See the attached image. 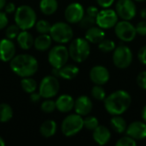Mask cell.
I'll return each mask as SVG.
<instances>
[{
	"instance_id": "18",
	"label": "cell",
	"mask_w": 146,
	"mask_h": 146,
	"mask_svg": "<svg viewBox=\"0 0 146 146\" xmlns=\"http://www.w3.org/2000/svg\"><path fill=\"white\" fill-rule=\"evenodd\" d=\"M92 138L99 145H107L111 139V133L105 126H99L92 131Z\"/></svg>"
},
{
	"instance_id": "27",
	"label": "cell",
	"mask_w": 146,
	"mask_h": 146,
	"mask_svg": "<svg viewBox=\"0 0 146 146\" xmlns=\"http://www.w3.org/2000/svg\"><path fill=\"white\" fill-rule=\"evenodd\" d=\"M13 117V110L7 104H0V122H7Z\"/></svg>"
},
{
	"instance_id": "2",
	"label": "cell",
	"mask_w": 146,
	"mask_h": 146,
	"mask_svg": "<svg viewBox=\"0 0 146 146\" xmlns=\"http://www.w3.org/2000/svg\"><path fill=\"white\" fill-rule=\"evenodd\" d=\"M10 69L16 75L26 78L31 77L36 74L38 68L37 59L28 54H21L15 56L9 62Z\"/></svg>"
},
{
	"instance_id": "22",
	"label": "cell",
	"mask_w": 146,
	"mask_h": 146,
	"mask_svg": "<svg viewBox=\"0 0 146 146\" xmlns=\"http://www.w3.org/2000/svg\"><path fill=\"white\" fill-rule=\"evenodd\" d=\"M16 40H17L18 45L22 50L31 49L34 43L33 35L27 30H22L21 32H20V33L18 34L16 38Z\"/></svg>"
},
{
	"instance_id": "43",
	"label": "cell",
	"mask_w": 146,
	"mask_h": 146,
	"mask_svg": "<svg viewBox=\"0 0 146 146\" xmlns=\"http://www.w3.org/2000/svg\"><path fill=\"white\" fill-rule=\"evenodd\" d=\"M4 10H5V13L11 14V13H13V12H15L16 10L15 5L13 3H6L5 7H4Z\"/></svg>"
},
{
	"instance_id": "41",
	"label": "cell",
	"mask_w": 146,
	"mask_h": 146,
	"mask_svg": "<svg viewBox=\"0 0 146 146\" xmlns=\"http://www.w3.org/2000/svg\"><path fill=\"white\" fill-rule=\"evenodd\" d=\"M99 11H100V10L98 9V7H96V6H89V7L86 9V15H90V16H92V17L96 18L97 15H98Z\"/></svg>"
},
{
	"instance_id": "3",
	"label": "cell",
	"mask_w": 146,
	"mask_h": 146,
	"mask_svg": "<svg viewBox=\"0 0 146 146\" xmlns=\"http://www.w3.org/2000/svg\"><path fill=\"white\" fill-rule=\"evenodd\" d=\"M15 21L21 30H28L35 26L37 15L33 8L28 5H21L15 10Z\"/></svg>"
},
{
	"instance_id": "12",
	"label": "cell",
	"mask_w": 146,
	"mask_h": 146,
	"mask_svg": "<svg viewBox=\"0 0 146 146\" xmlns=\"http://www.w3.org/2000/svg\"><path fill=\"white\" fill-rule=\"evenodd\" d=\"M115 11L121 20L131 21L137 15V7L134 0H118Z\"/></svg>"
},
{
	"instance_id": "35",
	"label": "cell",
	"mask_w": 146,
	"mask_h": 146,
	"mask_svg": "<svg viewBox=\"0 0 146 146\" xmlns=\"http://www.w3.org/2000/svg\"><path fill=\"white\" fill-rule=\"evenodd\" d=\"M20 33V27L15 24V25H10L6 28L5 31V35L6 38L9 39H14L16 38L18 34Z\"/></svg>"
},
{
	"instance_id": "47",
	"label": "cell",
	"mask_w": 146,
	"mask_h": 146,
	"mask_svg": "<svg viewBox=\"0 0 146 146\" xmlns=\"http://www.w3.org/2000/svg\"><path fill=\"white\" fill-rule=\"evenodd\" d=\"M140 15H141V17H142L144 20H146V8H144V9H141V11H140Z\"/></svg>"
},
{
	"instance_id": "39",
	"label": "cell",
	"mask_w": 146,
	"mask_h": 146,
	"mask_svg": "<svg viewBox=\"0 0 146 146\" xmlns=\"http://www.w3.org/2000/svg\"><path fill=\"white\" fill-rule=\"evenodd\" d=\"M138 58H139V62H140L142 64L146 65V45L141 47L140 50H139Z\"/></svg>"
},
{
	"instance_id": "31",
	"label": "cell",
	"mask_w": 146,
	"mask_h": 146,
	"mask_svg": "<svg viewBox=\"0 0 146 146\" xmlns=\"http://www.w3.org/2000/svg\"><path fill=\"white\" fill-rule=\"evenodd\" d=\"M35 27L38 33H39L40 34H44V33H49L51 25L50 24L49 21H45V20H39L38 21H36L35 23Z\"/></svg>"
},
{
	"instance_id": "21",
	"label": "cell",
	"mask_w": 146,
	"mask_h": 146,
	"mask_svg": "<svg viewBox=\"0 0 146 146\" xmlns=\"http://www.w3.org/2000/svg\"><path fill=\"white\" fill-rule=\"evenodd\" d=\"M79 72L80 69L76 65L65 64L61 68H59V77L63 80H71L79 74Z\"/></svg>"
},
{
	"instance_id": "25",
	"label": "cell",
	"mask_w": 146,
	"mask_h": 146,
	"mask_svg": "<svg viewBox=\"0 0 146 146\" xmlns=\"http://www.w3.org/2000/svg\"><path fill=\"white\" fill-rule=\"evenodd\" d=\"M110 126L112 129L119 134L124 133L127 128L126 120L121 115H113L110 120Z\"/></svg>"
},
{
	"instance_id": "37",
	"label": "cell",
	"mask_w": 146,
	"mask_h": 146,
	"mask_svg": "<svg viewBox=\"0 0 146 146\" xmlns=\"http://www.w3.org/2000/svg\"><path fill=\"white\" fill-rule=\"evenodd\" d=\"M137 84L138 86L143 89L146 90V71H142L140 72L138 76H137Z\"/></svg>"
},
{
	"instance_id": "11",
	"label": "cell",
	"mask_w": 146,
	"mask_h": 146,
	"mask_svg": "<svg viewBox=\"0 0 146 146\" xmlns=\"http://www.w3.org/2000/svg\"><path fill=\"white\" fill-rule=\"evenodd\" d=\"M118 19L119 16L116 11L112 9L107 8L99 11L98 15L96 17V23L104 30L110 29L112 27H115V26L118 22Z\"/></svg>"
},
{
	"instance_id": "5",
	"label": "cell",
	"mask_w": 146,
	"mask_h": 146,
	"mask_svg": "<svg viewBox=\"0 0 146 146\" xmlns=\"http://www.w3.org/2000/svg\"><path fill=\"white\" fill-rule=\"evenodd\" d=\"M50 35L52 40L58 44H66L72 40L74 32L68 23L59 21L53 24L50 30Z\"/></svg>"
},
{
	"instance_id": "7",
	"label": "cell",
	"mask_w": 146,
	"mask_h": 146,
	"mask_svg": "<svg viewBox=\"0 0 146 146\" xmlns=\"http://www.w3.org/2000/svg\"><path fill=\"white\" fill-rule=\"evenodd\" d=\"M133 59V55L131 49L125 44H120L113 51V63L120 69L127 68L132 64Z\"/></svg>"
},
{
	"instance_id": "28",
	"label": "cell",
	"mask_w": 146,
	"mask_h": 146,
	"mask_svg": "<svg viewBox=\"0 0 146 146\" xmlns=\"http://www.w3.org/2000/svg\"><path fill=\"white\" fill-rule=\"evenodd\" d=\"M21 86L22 90L25 92L30 93V94L32 92H34L37 89V82L30 77L23 78L21 80Z\"/></svg>"
},
{
	"instance_id": "10",
	"label": "cell",
	"mask_w": 146,
	"mask_h": 146,
	"mask_svg": "<svg viewBox=\"0 0 146 146\" xmlns=\"http://www.w3.org/2000/svg\"><path fill=\"white\" fill-rule=\"evenodd\" d=\"M115 33L116 37L122 42H131L137 35L135 26L129 21L122 20L118 21L115 26Z\"/></svg>"
},
{
	"instance_id": "38",
	"label": "cell",
	"mask_w": 146,
	"mask_h": 146,
	"mask_svg": "<svg viewBox=\"0 0 146 146\" xmlns=\"http://www.w3.org/2000/svg\"><path fill=\"white\" fill-rule=\"evenodd\" d=\"M135 28H136L137 34H139L141 36H146V20L139 21L136 25Z\"/></svg>"
},
{
	"instance_id": "15",
	"label": "cell",
	"mask_w": 146,
	"mask_h": 146,
	"mask_svg": "<svg viewBox=\"0 0 146 146\" xmlns=\"http://www.w3.org/2000/svg\"><path fill=\"white\" fill-rule=\"evenodd\" d=\"M127 135L132 137L135 140H143L146 138V123L136 121L127 126L126 130Z\"/></svg>"
},
{
	"instance_id": "30",
	"label": "cell",
	"mask_w": 146,
	"mask_h": 146,
	"mask_svg": "<svg viewBox=\"0 0 146 146\" xmlns=\"http://www.w3.org/2000/svg\"><path fill=\"white\" fill-rule=\"evenodd\" d=\"M98 49L104 53H110L115 49V44L111 39L104 38L98 44Z\"/></svg>"
},
{
	"instance_id": "44",
	"label": "cell",
	"mask_w": 146,
	"mask_h": 146,
	"mask_svg": "<svg viewBox=\"0 0 146 146\" xmlns=\"http://www.w3.org/2000/svg\"><path fill=\"white\" fill-rule=\"evenodd\" d=\"M40 98H41V96H40V94H39V92H32L31 93V95H30V98H31V101L32 102H33V103H37V102H38L39 101V99H40Z\"/></svg>"
},
{
	"instance_id": "1",
	"label": "cell",
	"mask_w": 146,
	"mask_h": 146,
	"mask_svg": "<svg viewBox=\"0 0 146 146\" xmlns=\"http://www.w3.org/2000/svg\"><path fill=\"white\" fill-rule=\"evenodd\" d=\"M132 104L131 95L125 90H118L104 99V108L111 115H121L130 107Z\"/></svg>"
},
{
	"instance_id": "4",
	"label": "cell",
	"mask_w": 146,
	"mask_h": 146,
	"mask_svg": "<svg viewBox=\"0 0 146 146\" xmlns=\"http://www.w3.org/2000/svg\"><path fill=\"white\" fill-rule=\"evenodd\" d=\"M68 52L73 61L75 62H83L90 56V43L85 38H77L69 44Z\"/></svg>"
},
{
	"instance_id": "36",
	"label": "cell",
	"mask_w": 146,
	"mask_h": 146,
	"mask_svg": "<svg viewBox=\"0 0 146 146\" xmlns=\"http://www.w3.org/2000/svg\"><path fill=\"white\" fill-rule=\"evenodd\" d=\"M116 146H135L137 145V140L133 139L132 137L126 135L124 137H121L117 140L115 143Z\"/></svg>"
},
{
	"instance_id": "32",
	"label": "cell",
	"mask_w": 146,
	"mask_h": 146,
	"mask_svg": "<svg viewBox=\"0 0 146 146\" xmlns=\"http://www.w3.org/2000/svg\"><path fill=\"white\" fill-rule=\"evenodd\" d=\"M99 125L98 120L96 116H87L84 119V127L89 131H93Z\"/></svg>"
},
{
	"instance_id": "49",
	"label": "cell",
	"mask_w": 146,
	"mask_h": 146,
	"mask_svg": "<svg viewBox=\"0 0 146 146\" xmlns=\"http://www.w3.org/2000/svg\"><path fill=\"white\" fill-rule=\"evenodd\" d=\"M4 145H5V143L3 141V139L0 137V146H4Z\"/></svg>"
},
{
	"instance_id": "14",
	"label": "cell",
	"mask_w": 146,
	"mask_h": 146,
	"mask_svg": "<svg viewBox=\"0 0 146 146\" xmlns=\"http://www.w3.org/2000/svg\"><path fill=\"white\" fill-rule=\"evenodd\" d=\"M89 78L91 81L95 85H105L110 78V74L107 68L102 65H96L92 67L89 73Z\"/></svg>"
},
{
	"instance_id": "6",
	"label": "cell",
	"mask_w": 146,
	"mask_h": 146,
	"mask_svg": "<svg viewBox=\"0 0 146 146\" xmlns=\"http://www.w3.org/2000/svg\"><path fill=\"white\" fill-rule=\"evenodd\" d=\"M84 127V119L78 114H71L64 118L61 130L66 137H72L79 133Z\"/></svg>"
},
{
	"instance_id": "50",
	"label": "cell",
	"mask_w": 146,
	"mask_h": 146,
	"mask_svg": "<svg viewBox=\"0 0 146 146\" xmlns=\"http://www.w3.org/2000/svg\"><path fill=\"white\" fill-rule=\"evenodd\" d=\"M134 1H136V2H145L146 0H134Z\"/></svg>"
},
{
	"instance_id": "26",
	"label": "cell",
	"mask_w": 146,
	"mask_h": 146,
	"mask_svg": "<svg viewBox=\"0 0 146 146\" xmlns=\"http://www.w3.org/2000/svg\"><path fill=\"white\" fill-rule=\"evenodd\" d=\"M39 9L45 15H53L58 9L57 0H41L39 3Z\"/></svg>"
},
{
	"instance_id": "24",
	"label": "cell",
	"mask_w": 146,
	"mask_h": 146,
	"mask_svg": "<svg viewBox=\"0 0 146 146\" xmlns=\"http://www.w3.org/2000/svg\"><path fill=\"white\" fill-rule=\"evenodd\" d=\"M56 128L57 126L56 121L52 120H47L41 124L39 128V133L44 138H50L53 135H55L56 132Z\"/></svg>"
},
{
	"instance_id": "20",
	"label": "cell",
	"mask_w": 146,
	"mask_h": 146,
	"mask_svg": "<svg viewBox=\"0 0 146 146\" xmlns=\"http://www.w3.org/2000/svg\"><path fill=\"white\" fill-rule=\"evenodd\" d=\"M56 107L61 113H68L74 107V100L72 96L68 94L61 95L56 100Z\"/></svg>"
},
{
	"instance_id": "8",
	"label": "cell",
	"mask_w": 146,
	"mask_h": 146,
	"mask_svg": "<svg viewBox=\"0 0 146 146\" xmlns=\"http://www.w3.org/2000/svg\"><path fill=\"white\" fill-rule=\"evenodd\" d=\"M68 49L62 45L58 44L50 49L48 54V61L52 68H61L62 66L67 64L69 58Z\"/></svg>"
},
{
	"instance_id": "42",
	"label": "cell",
	"mask_w": 146,
	"mask_h": 146,
	"mask_svg": "<svg viewBox=\"0 0 146 146\" xmlns=\"http://www.w3.org/2000/svg\"><path fill=\"white\" fill-rule=\"evenodd\" d=\"M96 1H97L98 4L103 9L110 8L115 3V0H96Z\"/></svg>"
},
{
	"instance_id": "23",
	"label": "cell",
	"mask_w": 146,
	"mask_h": 146,
	"mask_svg": "<svg viewBox=\"0 0 146 146\" xmlns=\"http://www.w3.org/2000/svg\"><path fill=\"white\" fill-rule=\"evenodd\" d=\"M51 43H52V38L50 37V35L48 33H44V34H40L34 39L33 45L37 50L45 51L50 47Z\"/></svg>"
},
{
	"instance_id": "45",
	"label": "cell",
	"mask_w": 146,
	"mask_h": 146,
	"mask_svg": "<svg viewBox=\"0 0 146 146\" xmlns=\"http://www.w3.org/2000/svg\"><path fill=\"white\" fill-rule=\"evenodd\" d=\"M141 117L143 119V121L146 123V105L144 106V108L142 109V111H141Z\"/></svg>"
},
{
	"instance_id": "29",
	"label": "cell",
	"mask_w": 146,
	"mask_h": 146,
	"mask_svg": "<svg viewBox=\"0 0 146 146\" xmlns=\"http://www.w3.org/2000/svg\"><path fill=\"white\" fill-rule=\"evenodd\" d=\"M91 95L92 97L98 101H104L106 96V92L104 89V87L100 85H95L92 90H91Z\"/></svg>"
},
{
	"instance_id": "13",
	"label": "cell",
	"mask_w": 146,
	"mask_h": 146,
	"mask_svg": "<svg viewBox=\"0 0 146 146\" xmlns=\"http://www.w3.org/2000/svg\"><path fill=\"white\" fill-rule=\"evenodd\" d=\"M85 15V9L80 3H72L68 4L64 11V16L67 22L70 24L79 23Z\"/></svg>"
},
{
	"instance_id": "48",
	"label": "cell",
	"mask_w": 146,
	"mask_h": 146,
	"mask_svg": "<svg viewBox=\"0 0 146 146\" xmlns=\"http://www.w3.org/2000/svg\"><path fill=\"white\" fill-rule=\"evenodd\" d=\"M6 5V0H0V10L4 9Z\"/></svg>"
},
{
	"instance_id": "46",
	"label": "cell",
	"mask_w": 146,
	"mask_h": 146,
	"mask_svg": "<svg viewBox=\"0 0 146 146\" xmlns=\"http://www.w3.org/2000/svg\"><path fill=\"white\" fill-rule=\"evenodd\" d=\"M51 73H52V75H54V76H56V77H59V68H53Z\"/></svg>"
},
{
	"instance_id": "40",
	"label": "cell",
	"mask_w": 146,
	"mask_h": 146,
	"mask_svg": "<svg viewBox=\"0 0 146 146\" xmlns=\"http://www.w3.org/2000/svg\"><path fill=\"white\" fill-rule=\"evenodd\" d=\"M8 22H9V20L6 15V13L0 11V30L4 29L7 27Z\"/></svg>"
},
{
	"instance_id": "34",
	"label": "cell",
	"mask_w": 146,
	"mask_h": 146,
	"mask_svg": "<svg viewBox=\"0 0 146 146\" xmlns=\"http://www.w3.org/2000/svg\"><path fill=\"white\" fill-rule=\"evenodd\" d=\"M56 109V102L51 99L47 98L41 104V110L44 113H47V114L52 113Z\"/></svg>"
},
{
	"instance_id": "19",
	"label": "cell",
	"mask_w": 146,
	"mask_h": 146,
	"mask_svg": "<svg viewBox=\"0 0 146 146\" xmlns=\"http://www.w3.org/2000/svg\"><path fill=\"white\" fill-rule=\"evenodd\" d=\"M85 38L90 44H99L103 39L105 38V32L98 26H94L86 29L85 33Z\"/></svg>"
},
{
	"instance_id": "16",
	"label": "cell",
	"mask_w": 146,
	"mask_h": 146,
	"mask_svg": "<svg viewBox=\"0 0 146 146\" xmlns=\"http://www.w3.org/2000/svg\"><path fill=\"white\" fill-rule=\"evenodd\" d=\"M92 101L87 96H80L76 100H74V111L81 116L88 115L92 112Z\"/></svg>"
},
{
	"instance_id": "33",
	"label": "cell",
	"mask_w": 146,
	"mask_h": 146,
	"mask_svg": "<svg viewBox=\"0 0 146 146\" xmlns=\"http://www.w3.org/2000/svg\"><path fill=\"white\" fill-rule=\"evenodd\" d=\"M80 23V26L81 28L83 29H88L92 27H94L95 25H97L96 23V18L94 17H92L88 15H84L83 18L81 19V21L79 22Z\"/></svg>"
},
{
	"instance_id": "9",
	"label": "cell",
	"mask_w": 146,
	"mask_h": 146,
	"mask_svg": "<svg viewBox=\"0 0 146 146\" xmlns=\"http://www.w3.org/2000/svg\"><path fill=\"white\" fill-rule=\"evenodd\" d=\"M60 89V84L57 77L54 75H48L43 78L39 84L38 92L43 98H51L56 96Z\"/></svg>"
},
{
	"instance_id": "17",
	"label": "cell",
	"mask_w": 146,
	"mask_h": 146,
	"mask_svg": "<svg viewBox=\"0 0 146 146\" xmlns=\"http://www.w3.org/2000/svg\"><path fill=\"white\" fill-rule=\"evenodd\" d=\"M15 55V46L11 39L3 38L0 40V60L10 62Z\"/></svg>"
}]
</instances>
